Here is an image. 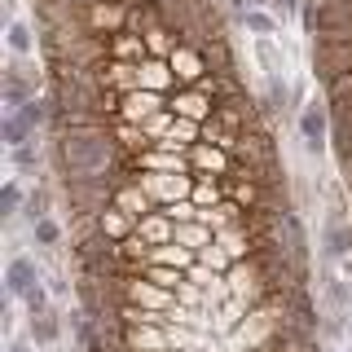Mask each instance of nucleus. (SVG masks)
Listing matches in <instances>:
<instances>
[{
  "instance_id": "7ed1b4c3",
  "label": "nucleus",
  "mask_w": 352,
  "mask_h": 352,
  "mask_svg": "<svg viewBox=\"0 0 352 352\" xmlns=\"http://www.w3.org/2000/svg\"><path fill=\"white\" fill-rule=\"evenodd\" d=\"M300 137L308 154H322L330 146V106H304L300 110Z\"/></svg>"
},
{
  "instance_id": "39448f33",
  "label": "nucleus",
  "mask_w": 352,
  "mask_h": 352,
  "mask_svg": "<svg viewBox=\"0 0 352 352\" xmlns=\"http://www.w3.org/2000/svg\"><path fill=\"white\" fill-rule=\"evenodd\" d=\"M322 251L326 260H352V220H326Z\"/></svg>"
},
{
  "instance_id": "6ab92c4d",
  "label": "nucleus",
  "mask_w": 352,
  "mask_h": 352,
  "mask_svg": "<svg viewBox=\"0 0 352 352\" xmlns=\"http://www.w3.org/2000/svg\"><path fill=\"white\" fill-rule=\"evenodd\" d=\"M251 5H273V0H251Z\"/></svg>"
},
{
  "instance_id": "f03ea898",
  "label": "nucleus",
  "mask_w": 352,
  "mask_h": 352,
  "mask_svg": "<svg viewBox=\"0 0 352 352\" xmlns=\"http://www.w3.org/2000/svg\"><path fill=\"white\" fill-rule=\"evenodd\" d=\"M273 229H278V238H282L286 256L308 269V234H304V220L295 216L291 207H278V212H273Z\"/></svg>"
},
{
  "instance_id": "1a4fd4ad",
  "label": "nucleus",
  "mask_w": 352,
  "mask_h": 352,
  "mask_svg": "<svg viewBox=\"0 0 352 352\" xmlns=\"http://www.w3.org/2000/svg\"><path fill=\"white\" fill-rule=\"evenodd\" d=\"M58 335H62V322H58L53 308L31 313V339H36V344H58Z\"/></svg>"
},
{
  "instance_id": "f8f14e48",
  "label": "nucleus",
  "mask_w": 352,
  "mask_h": 352,
  "mask_svg": "<svg viewBox=\"0 0 352 352\" xmlns=\"http://www.w3.org/2000/svg\"><path fill=\"white\" fill-rule=\"evenodd\" d=\"M18 207H22V185L5 181V185H0V216H14Z\"/></svg>"
},
{
  "instance_id": "9d476101",
  "label": "nucleus",
  "mask_w": 352,
  "mask_h": 352,
  "mask_svg": "<svg viewBox=\"0 0 352 352\" xmlns=\"http://www.w3.org/2000/svg\"><path fill=\"white\" fill-rule=\"evenodd\" d=\"M31 238H36L40 247H58V242H62V225L53 216H40L36 225H31Z\"/></svg>"
},
{
  "instance_id": "a211bd4d",
  "label": "nucleus",
  "mask_w": 352,
  "mask_h": 352,
  "mask_svg": "<svg viewBox=\"0 0 352 352\" xmlns=\"http://www.w3.org/2000/svg\"><path fill=\"white\" fill-rule=\"evenodd\" d=\"M9 352H31V348H22V344H18V348H9Z\"/></svg>"
},
{
  "instance_id": "f257e3e1",
  "label": "nucleus",
  "mask_w": 352,
  "mask_h": 352,
  "mask_svg": "<svg viewBox=\"0 0 352 352\" xmlns=\"http://www.w3.org/2000/svg\"><path fill=\"white\" fill-rule=\"evenodd\" d=\"M53 163L62 181L80 176H110L115 168V137L106 124H66L53 128Z\"/></svg>"
},
{
  "instance_id": "423d86ee",
  "label": "nucleus",
  "mask_w": 352,
  "mask_h": 352,
  "mask_svg": "<svg viewBox=\"0 0 352 352\" xmlns=\"http://www.w3.org/2000/svg\"><path fill=\"white\" fill-rule=\"evenodd\" d=\"M36 282H40V269H36V260H31V256H14V260H9V269H5L9 295H27Z\"/></svg>"
},
{
  "instance_id": "f3484780",
  "label": "nucleus",
  "mask_w": 352,
  "mask_h": 352,
  "mask_svg": "<svg viewBox=\"0 0 352 352\" xmlns=\"http://www.w3.org/2000/svg\"><path fill=\"white\" fill-rule=\"evenodd\" d=\"M273 5H278V14H295V9H300V0H273Z\"/></svg>"
},
{
  "instance_id": "0eeeda50",
  "label": "nucleus",
  "mask_w": 352,
  "mask_h": 352,
  "mask_svg": "<svg viewBox=\"0 0 352 352\" xmlns=\"http://www.w3.org/2000/svg\"><path fill=\"white\" fill-rule=\"evenodd\" d=\"M322 295H326V313H344V308L352 304V286L339 278V273H322Z\"/></svg>"
},
{
  "instance_id": "4468645a",
  "label": "nucleus",
  "mask_w": 352,
  "mask_h": 352,
  "mask_svg": "<svg viewBox=\"0 0 352 352\" xmlns=\"http://www.w3.org/2000/svg\"><path fill=\"white\" fill-rule=\"evenodd\" d=\"M40 216H49V190H31V198H27V220L36 225Z\"/></svg>"
},
{
  "instance_id": "6e6552de",
  "label": "nucleus",
  "mask_w": 352,
  "mask_h": 352,
  "mask_svg": "<svg viewBox=\"0 0 352 352\" xmlns=\"http://www.w3.org/2000/svg\"><path fill=\"white\" fill-rule=\"evenodd\" d=\"M31 132H36V128H31V124H27V119H22V115H18V110H9V115H5V119H0V137H5V146H9V150H18V146H27V141H31Z\"/></svg>"
},
{
  "instance_id": "dca6fc26",
  "label": "nucleus",
  "mask_w": 352,
  "mask_h": 352,
  "mask_svg": "<svg viewBox=\"0 0 352 352\" xmlns=\"http://www.w3.org/2000/svg\"><path fill=\"white\" fill-rule=\"evenodd\" d=\"M22 300H27V313H44V308H49V295H44V286H40V282L31 286Z\"/></svg>"
},
{
  "instance_id": "ddd939ff",
  "label": "nucleus",
  "mask_w": 352,
  "mask_h": 352,
  "mask_svg": "<svg viewBox=\"0 0 352 352\" xmlns=\"http://www.w3.org/2000/svg\"><path fill=\"white\" fill-rule=\"evenodd\" d=\"M242 27L256 31V36H269V31H273V18L264 14V9H247V14H242Z\"/></svg>"
},
{
  "instance_id": "2eb2a0df",
  "label": "nucleus",
  "mask_w": 352,
  "mask_h": 352,
  "mask_svg": "<svg viewBox=\"0 0 352 352\" xmlns=\"http://www.w3.org/2000/svg\"><path fill=\"white\" fill-rule=\"evenodd\" d=\"M14 163H18L22 172H36L40 168V146H31V141H27V146H18L14 150Z\"/></svg>"
},
{
  "instance_id": "9b49d317",
  "label": "nucleus",
  "mask_w": 352,
  "mask_h": 352,
  "mask_svg": "<svg viewBox=\"0 0 352 352\" xmlns=\"http://www.w3.org/2000/svg\"><path fill=\"white\" fill-rule=\"evenodd\" d=\"M9 49H14L18 58H27V53L36 49V36H31L27 22H9Z\"/></svg>"
},
{
  "instance_id": "20e7f679",
  "label": "nucleus",
  "mask_w": 352,
  "mask_h": 352,
  "mask_svg": "<svg viewBox=\"0 0 352 352\" xmlns=\"http://www.w3.org/2000/svg\"><path fill=\"white\" fill-rule=\"evenodd\" d=\"M0 93H5V106H9V110H22L31 97H40V93H36V80H31L27 66H18V62L5 71V88H0Z\"/></svg>"
}]
</instances>
